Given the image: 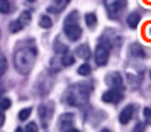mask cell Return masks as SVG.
<instances>
[{"label":"cell","instance_id":"obj_25","mask_svg":"<svg viewBox=\"0 0 151 132\" xmlns=\"http://www.w3.org/2000/svg\"><path fill=\"white\" fill-rule=\"evenodd\" d=\"M10 105H12L10 98H0V108H2V110H7Z\"/></svg>","mask_w":151,"mask_h":132},{"label":"cell","instance_id":"obj_13","mask_svg":"<svg viewBox=\"0 0 151 132\" xmlns=\"http://www.w3.org/2000/svg\"><path fill=\"white\" fill-rule=\"evenodd\" d=\"M139 21H141V15L137 14V12H132V14L127 15V26H129L131 29H136Z\"/></svg>","mask_w":151,"mask_h":132},{"label":"cell","instance_id":"obj_22","mask_svg":"<svg viewBox=\"0 0 151 132\" xmlns=\"http://www.w3.org/2000/svg\"><path fill=\"white\" fill-rule=\"evenodd\" d=\"M65 24H78V12H71V14L66 17Z\"/></svg>","mask_w":151,"mask_h":132},{"label":"cell","instance_id":"obj_28","mask_svg":"<svg viewBox=\"0 0 151 132\" xmlns=\"http://www.w3.org/2000/svg\"><path fill=\"white\" fill-rule=\"evenodd\" d=\"M26 132H37V125H36V122H31V124H27V127H26Z\"/></svg>","mask_w":151,"mask_h":132},{"label":"cell","instance_id":"obj_37","mask_svg":"<svg viewBox=\"0 0 151 132\" xmlns=\"http://www.w3.org/2000/svg\"><path fill=\"white\" fill-rule=\"evenodd\" d=\"M150 76H151V73H150Z\"/></svg>","mask_w":151,"mask_h":132},{"label":"cell","instance_id":"obj_1","mask_svg":"<svg viewBox=\"0 0 151 132\" xmlns=\"http://www.w3.org/2000/svg\"><path fill=\"white\" fill-rule=\"evenodd\" d=\"M36 54H37V49L34 44H22L15 49L14 54V66L15 70L19 71L21 75H27L29 71L32 70L36 63Z\"/></svg>","mask_w":151,"mask_h":132},{"label":"cell","instance_id":"obj_9","mask_svg":"<svg viewBox=\"0 0 151 132\" xmlns=\"http://www.w3.org/2000/svg\"><path fill=\"white\" fill-rule=\"evenodd\" d=\"M53 108L51 107H48V105H41L39 107V118H41V122H42V125L46 127V124L49 122V118H51V115H53Z\"/></svg>","mask_w":151,"mask_h":132},{"label":"cell","instance_id":"obj_32","mask_svg":"<svg viewBox=\"0 0 151 132\" xmlns=\"http://www.w3.org/2000/svg\"><path fill=\"white\" fill-rule=\"evenodd\" d=\"M66 132H80V131H78V129H73V127H71V129H68Z\"/></svg>","mask_w":151,"mask_h":132},{"label":"cell","instance_id":"obj_24","mask_svg":"<svg viewBox=\"0 0 151 132\" xmlns=\"http://www.w3.org/2000/svg\"><path fill=\"white\" fill-rule=\"evenodd\" d=\"M90 71H92V70H90L88 64H82V66L78 68V75H82V76H88Z\"/></svg>","mask_w":151,"mask_h":132},{"label":"cell","instance_id":"obj_31","mask_svg":"<svg viewBox=\"0 0 151 132\" xmlns=\"http://www.w3.org/2000/svg\"><path fill=\"white\" fill-rule=\"evenodd\" d=\"M4 122H5V115H4V112H0V127L4 125Z\"/></svg>","mask_w":151,"mask_h":132},{"label":"cell","instance_id":"obj_4","mask_svg":"<svg viewBox=\"0 0 151 132\" xmlns=\"http://www.w3.org/2000/svg\"><path fill=\"white\" fill-rule=\"evenodd\" d=\"M109 54H110V46H109L105 41H100L99 44H97L95 54H93V58H95V63L99 64V66L107 64V61H109Z\"/></svg>","mask_w":151,"mask_h":132},{"label":"cell","instance_id":"obj_34","mask_svg":"<svg viewBox=\"0 0 151 132\" xmlns=\"http://www.w3.org/2000/svg\"><path fill=\"white\" fill-rule=\"evenodd\" d=\"M100 132H110L109 129H104V131H100Z\"/></svg>","mask_w":151,"mask_h":132},{"label":"cell","instance_id":"obj_20","mask_svg":"<svg viewBox=\"0 0 151 132\" xmlns=\"http://www.w3.org/2000/svg\"><path fill=\"white\" fill-rule=\"evenodd\" d=\"M68 2H70V0H56V2H55L56 5H55L53 9H51V12H58V10L65 9L66 5H68Z\"/></svg>","mask_w":151,"mask_h":132},{"label":"cell","instance_id":"obj_11","mask_svg":"<svg viewBox=\"0 0 151 132\" xmlns=\"http://www.w3.org/2000/svg\"><path fill=\"white\" fill-rule=\"evenodd\" d=\"M75 54H76V58L88 59V58H90V48H88V44H80V46L76 48Z\"/></svg>","mask_w":151,"mask_h":132},{"label":"cell","instance_id":"obj_2","mask_svg":"<svg viewBox=\"0 0 151 132\" xmlns=\"http://www.w3.org/2000/svg\"><path fill=\"white\" fill-rule=\"evenodd\" d=\"M93 90V86L90 83H76L71 85L66 93H65V102L71 107H80V105L87 103L90 93Z\"/></svg>","mask_w":151,"mask_h":132},{"label":"cell","instance_id":"obj_27","mask_svg":"<svg viewBox=\"0 0 151 132\" xmlns=\"http://www.w3.org/2000/svg\"><path fill=\"white\" fill-rule=\"evenodd\" d=\"M143 34H144V37H146V39H150V41H151V22H148V24H146Z\"/></svg>","mask_w":151,"mask_h":132},{"label":"cell","instance_id":"obj_26","mask_svg":"<svg viewBox=\"0 0 151 132\" xmlns=\"http://www.w3.org/2000/svg\"><path fill=\"white\" fill-rule=\"evenodd\" d=\"M31 108H22L21 112H19V118L21 120H26V118H29V115H31Z\"/></svg>","mask_w":151,"mask_h":132},{"label":"cell","instance_id":"obj_18","mask_svg":"<svg viewBox=\"0 0 151 132\" xmlns=\"http://www.w3.org/2000/svg\"><path fill=\"white\" fill-rule=\"evenodd\" d=\"M22 27H24V26H22L19 21H14V22H10V26H9V31H10V32H14V34H17L19 31H22Z\"/></svg>","mask_w":151,"mask_h":132},{"label":"cell","instance_id":"obj_3","mask_svg":"<svg viewBox=\"0 0 151 132\" xmlns=\"http://www.w3.org/2000/svg\"><path fill=\"white\" fill-rule=\"evenodd\" d=\"M104 4H105V10L110 19H119L121 12L127 5V0H104Z\"/></svg>","mask_w":151,"mask_h":132},{"label":"cell","instance_id":"obj_33","mask_svg":"<svg viewBox=\"0 0 151 132\" xmlns=\"http://www.w3.org/2000/svg\"><path fill=\"white\" fill-rule=\"evenodd\" d=\"M15 132H24V131H22L21 127H19V129H15Z\"/></svg>","mask_w":151,"mask_h":132},{"label":"cell","instance_id":"obj_7","mask_svg":"<svg viewBox=\"0 0 151 132\" xmlns=\"http://www.w3.org/2000/svg\"><path fill=\"white\" fill-rule=\"evenodd\" d=\"M105 81H107V85H110V88H121V90L124 88L122 76H121V75H119L117 71H114V73H110V75H107V78H105Z\"/></svg>","mask_w":151,"mask_h":132},{"label":"cell","instance_id":"obj_29","mask_svg":"<svg viewBox=\"0 0 151 132\" xmlns=\"http://www.w3.org/2000/svg\"><path fill=\"white\" fill-rule=\"evenodd\" d=\"M144 131H146V125H144L143 122H139V124H136V127H134L132 132H144Z\"/></svg>","mask_w":151,"mask_h":132},{"label":"cell","instance_id":"obj_16","mask_svg":"<svg viewBox=\"0 0 151 132\" xmlns=\"http://www.w3.org/2000/svg\"><path fill=\"white\" fill-rule=\"evenodd\" d=\"M85 22L88 27H95L97 26V15L95 14H87L85 15Z\"/></svg>","mask_w":151,"mask_h":132},{"label":"cell","instance_id":"obj_23","mask_svg":"<svg viewBox=\"0 0 151 132\" xmlns=\"http://www.w3.org/2000/svg\"><path fill=\"white\" fill-rule=\"evenodd\" d=\"M5 70H7V59H5L4 54H0V78H2L4 73H5Z\"/></svg>","mask_w":151,"mask_h":132},{"label":"cell","instance_id":"obj_6","mask_svg":"<svg viewBox=\"0 0 151 132\" xmlns=\"http://www.w3.org/2000/svg\"><path fill=\"white\" fill-rule=\"evenodd\" d=\"M65 34L70 41H76L82 37V27L78 24H65Z\"/></svg>","mask_w":151,"mask_h":132},{"label":"cell","instance_id":"obj_17","mask_svg":"<svg viewBox=\"0 0 151 132\" xmlns=\"http://www.w3.org/2000/svg\"><path fill=\"white\" fill-rule=\"evenodd\" d=\"M10 10H12L10 2H9V0H0V12H2V14H9Z\"/></svg>","mask_w":151,"mask_h":132},{"label":"cell","instance_id":"obj_21","mask_svg":"<svg viewBox=\"0 0 151 132\" xmlns=\"http://www.w3.org/2000/svg\"><path fill=\"white\" fill-rule=\"evenodd\" d=\"M19 22H21L22 26H27L29 22H31V12H27V10H26V12H22Z\"/></svg>","mask_w":151,"mask_h":132},{"label":"cell","instance_id":"obj_30","mask_svg":"<svg viewBox=\"0 0 151 132\" xmlns=\"http://www.w3.org/2000/svg\"><path fill=\"white\" fill-rule=\"evenodd\" d=\"M143 113H144V118H146V122H151V108H144Z\"/></svg>","mask_w":151,"mask_h":132},{"label":"cell","instance_id":"obj_8","mask_svg":"<svg viewBox=\"0 0 151 132\" xmlns=\"http://www.w3.org/2000/svg\"><path fill=\"white\" fill-rule=\"evenodd\" d=\"M73 120H75L73 113H63L61 117H60V129L66 132L68 129H71V125H73Z\"/></svg>","mask_w":151,"mask_h":132},{"label":"cell","instance_id":"obj_5","mask_svg":"<svg viewBox=\"0 0 151 132\" xmlns=\"http://www.w3.org/2000/svg\"><path fill=\"white\" fill-rule=\"evenodd\" d=\"M102 100L105 103H119L122 100V90L121 88H110L102 95Z\"/></svg>","mask_w":151,"mask_h":132},{"label":"cell","instance_id":"obj_15","mask_svg":"<svg viewBox=\"0 0 151 132\" xmlns=\"http://www.w3.org/2000/svg\"><path fill=\"white\" fill-rule=\"evenodd\" d=\"M73 63H75V58H73V54L65 53V56L61 58V64H63V66H71Z\"/></svg>","mask_w":151,"mask_h":132},{"label":"cell","instance_id":"obj_12","mask_svg":"<svg viewBox=\"0 0 151 132\" xmlns=\"http://www.w3.org/2000/svg\"><path fill=\"white\" fill-rule=\"evenodd\" d=\"M129 54L132 56V58H146V53H144V49L141 48L139 44H131Z\"/></svg>","mask_w":151,"mask_h":132},{"label":"cell","instance_id":"obj_36","mask_svg":"<svg viewBox=\"0 0 151 132\" xmlns=\"http://www.w3.org/2000/svg\"><path fill=\"white\" fill-rule=\"evenodd\" d=\"M0 95H2V90H0Z\"/></svg>","mask_w":151,"mask_h":132},{"label":"cell","instance_id":"obj_35","mask_svg":"<svg viewBox=\"0 0 151 132\" xmlns=\"http://www.w3.org/2000/svg\"><path fill=\"white\" fill-rule=\"evenodd\" d=\"M27 2H36V0H27Z\"/></svg>","mask_w":151,"mask_h":132},{"label":"cell","instance_id":"obj_10","mask_svg":"<svg viewBox=\"0 0 151 132\" xmlns=\"http://www.w3.org/2000/svg\"><path fill=\"white\" fill-rule=\"evenodd\" d=\"M134 115V105H127L122 112H121V115H119V122L121 124H127L131 118Z\"/></svg>","mask_w":151,"mask_h":132},{"label":"cell","instance_id":"obj_14","mask_svg":"<svg viewBox=\"0 0 151 132\" xmlns=\"http://www.w3.org/2000/svg\"><path fill=\"white\" fill-rule=\"evenodd\" d=\"M55 53L56 54H65V53H68V46L63 44L60 39H56L55 41Z\"/></svg>","mask_w":151,"mask_h":132},{"label":"cell","instance_id":"obj_19","mask_svg":"<svg viewBox=\"0 0 151 132\" xmlns=\"http://www.w3.org/2000/svg\"><path fill=\"white\" fill-rule=\"evenodd\" d=\"M39 26H41V27H44V29H49L51 26H53V21L49 19L48 15H42L41 19H39Z\"/></svg>","mask_w":151,"mask_h":132}]
</instances>
